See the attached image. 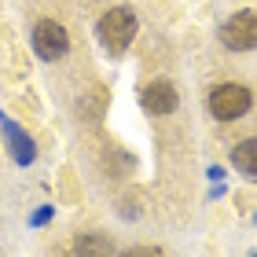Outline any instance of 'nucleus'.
<instances>
[{
  "instance_id": "obj_3",
  "label": "nucleus",
  "mask_w": 257,
  "mask_h": 257,
  "mask_svg": "<svg viewBox=\"0 0 257 257\" xmlns=\"http://www.w3.org/2000/svg\"><path fill=\"white\" fill-rule=\"evenodd\" d=\"M66 48H70V37L55 19H41L37 26H33V52H37L41 59L55 63V59L66 55Z\"/></svg>"
},
{
  "instance_id": "obj_11",
  "label": "nucleus",
  "mask_w": 257,
  "mask_h": 257,
  "mask_svg": "<svg viewBox=\"0 0 257 257\" xmlns=\"http://www.w3.org/2000/svg\"><path fill=\"white\" fill-rule=\"evenodd\" d=\"M253 224H257V213H253Z\"/></svg>"
},
{
  "instance_id": "obj_9",
  "label": "nucleus",
  "mask_w": 257,
  "mask_h": 257,
  "mask_svg": "<svg viewBox=\"0 0 257 257\" xmlns=\"http://www.w3.org/2000/svg\"><path fill=\"white\" fill-rule=\"evenodd\" d=\"M52 217H55V209H52V206H37V209L30 213V228H44Z\"/></svg>"
},
{
  "instance_id": "obj_8",
  "label": "nucleus",
  "mask_w": 257,
  "mask_h": 257,
  "mask_svg": "<svg viewBox=\"0 0 257 257\" xmlns=\"http://www.w3.org/2000/svg\"><path fill=\"white\" fill-rule=\"evenodd\" d=\"M231 166H235L246 180H257V136L242 140V144L231 151Z\"/></svg>"
},
{
  "instance_id": "obj_7",
  "label": "nucleus",
  "mask_w": 257,
  "mask_h": 257,
  "mask_svg": "<svg viewBox=\"0 0 257 257\" xmlns=\"http://www.w3.org/2000/svg\"><path fill=\"white\" fill-rule=\"evenodd\" d=\"M74 257H114V242L107 235H77L74 239Z\"/></svg>"
},
{
  "instance_id": "obj_1",
  "label": "nucleus",
  "mask_w": 257,
  "mask_h": 257,
  "mask_svg": "<svg viewBox=\"0 0 257 257\" xmlns=\"http://www.w3.org/2000/svg\"><path fill=\"white\" fill-rule=\"evenodd\" d=\"M250 110V88L246 85H217L209 92V114L217 121H235Z\"/></svg>"
},
{
  "instance_id": "obj_10",
  "label": "nucleus",
  "mask_w": 257,
  "mask_h": 257,
  "mask_svg": "<svg viewBox=\"0 0 257 257\" xmlns=\"http://www.w3.org/2000/svg\"><path fill=\"white\" fill-rule=\"evenodd\" d=\"M121 257H162L158 246H133V250H125Z\"/></svg>"
},
{
  "instance_id": "obj_5",
  "label": "nucleus",
  "mask_w": 257,
  "mask_h": 257,
  "mask_svg": "<svg viewBox=\"0 0 257 257\" xmlns=\"http://www.w3.org/2000/svg\"><path fill=\"white\" fill-rule=\"evenodd\" d=\"M140 103H144L147 114H173L180 107V92L173 88L169 81H151L144 88V96H140Z\"/></svg>"
},
{
  "instance_id": "obj_12",
  "label": "nucleus",
  "mask_w": 257,
  "mask_h": 257,
  "mask_svg": "<svg viewBox=\"0 0 257 257\" xmlns=\"http://www.w3.org/2000/svg\"><path fill=\"white\" fill-rule=\"evenodd\" d=\"M253 257H257V253H253Z\"/></svg>"
},
{
  "instance_id": "obj_6",
  "label": "nucleus",
  "mask_w": 257,
  "mask_h": 257,
  "mask_svg": "<svg viewBox=\"0 0 257 257\" xmlns=\"http://www.w3.org/2000/svg\"><path fill=\"white\" fill-rule=\"evenodd\" d=\"M0 128H4V136H8L11 158H15L19 166H33V158H37V144H33L26 133H22V125H15L8 114H0Z\"/></svg>"
},
{
  "instance_id": "obj_2",
  "label": "nucleus",
  "mask_w": 257,
  "mask_h": 257,
  "mask_svg": "<svg viewBox=\"0 0 257 257\" xmlns=\"http://www.w3.org/2000/svg\"><path fill=\"white\" fill-rule=\"evenodd\" d=\"M133 37H136V15L128 8H110L107 15L99 19V41L107 44L110 52H125Z\"/></svg>"
},
{
  "instance_id": "obj_4",
  "label": "nucleus",
  "mask_w": 257,
  "mask_h": 257,
  "mask_svg": "<svg viewBox=\"0 0 257 257\" xmlns=\"http://www.w3.org/2000/svg\"><path fill=\"white\" fill-rule=\"evenodd\" d=\"M220 37H224L231 52H253L257 48V11H235L224 22Z\"/></svg>"
}]
</instances>
